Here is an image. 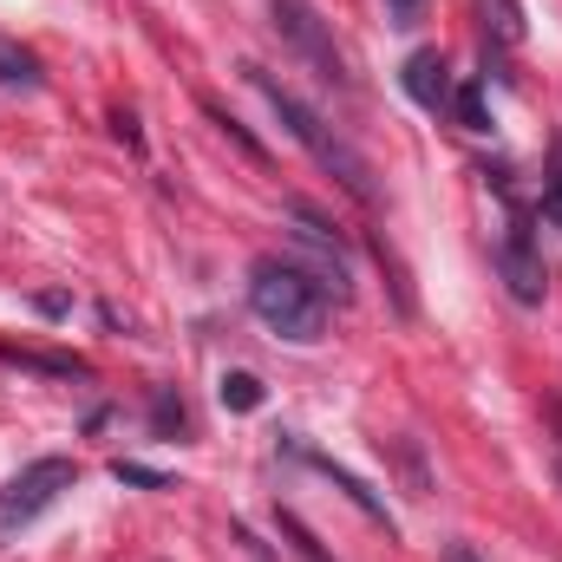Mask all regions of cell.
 I'll use <instances>...</instances> for the list:
<instances>
[{"instance_id": "cell-14", "label": "cell", "mask_w": 562, "mask_h": 562, "mask_svg": "<svg viewBox=\"0 0 562 562\" xmlns=\"http://www.w3.org/2000/svg\"><path fill=\"white\" fill-rule=\"evenodd\" d=\"M112 477H119V484H144V491H170V477H164V471L132 464V458H119V464H112Z\"/></svg>"}, {"instance_id": "cell-2", "label": "cell", "mask_w": 562, "mask_h": 562, "mask_svg": "<svg viewBox=\"0 0 562 562\" xmlns=\"http://www.w3.org/2000/svg\"><path fill=\"white\" fill-rule=\"evenodd\" d=\"M249 307H256V321L269 334L294 340V347H314L327 334V294L301 262H276V256L256 262L249 269Z\"/></svg>"}, {"instance_id": "cell-17", "label": "cell", "mask_w": 562, "mask_h": 562, "mask_svg": "<svg viewBox=\"0 0 562 562\" xmlns=\"http://www.w3.org/2000/svg\"><path fill=\"white\" fill-rule=\"evenodd\" d=\"M419 13H425V0H386V20L393 26H419Z\"/></svg>"}, {"instance_id": "cell-10", "label": "cell", "mask_w": 562, "mask_h": 562, "mask_svg": "<svg viewBox=\"0 0 562 562\" xmlns=\"http://www.w3.org/2000/svg\"><path fill=\"white\" fill-rule=\"evenodd\" d=\"M262 400H269V393H262L256 373H223V406H229V413H256Z\"/></svg>"}, {"instance_id": "cell-11", "label": "cell", "mask_w": 562, "mask_h": 562, "mask_svg": "<svg viewBox=\"0 0 562 562\" xmlns=\"http://www.w3.org/2000/svg\"><path fill=\"white\" fill-rule=\"evenodd\" d=\"M451 112H458V125H464V132H491V112H484V86H458V92H451Z\"/></svg>"}, {"instance_id": "cell-13", "label": "cell", "mask_w": 562, "mask_h": 562, "mask_svg": "<svg viewBox=\"0 0 562 562\" xmlns=\"http://www.w3.org/2000/svg\"><path fill=\"white\" fill-rule=\"evenodd\" d=\"M281 537L294 543V557H301V562H327V550L314 543V530H307V524H301L294 510H281Z\"/></svg>"}, {"instance_id": "cell-8", "label": "cell", "mask_w": 562, "mask_h": 562, "mask_svg": "<svg viewBox=\"0 0 562 562\" xmlns=\"http://www.w3.org/2000/svg\"><path fill=\"white\" fill-rule=\"evenodd\" d=\"M0 360H7V367H26V373H53V380H86V373H92V367L72 360V353H33V347H7V340H0Z\"/></svg>"}, {"instance_id": "cell-5", "label": "cell", "mask_w": 562, "mask_h": 562, "mask_svg": "<svg viewBox=\"0 0 562 562\" xmlns=\"http://www.w3.org/2000/svg\"><path fill=\"white\" fill-rule=\"evenodd\" d=\"M497 281L510 288V301H517V307H543V294H550L543 249H537V236H530V223H524V216L497 236Z\"/></svg>"}, {"instance_id": "cell-1", "label": "cell", "mask_w": 562, "mask_h": 562, "mask_svg": "<svg viewBox=\"0 0 562 562\" xmlns=\"http://www.w3.org/2000/svg\"><path fill=\"white\" fill-rule=\"evenodd\" d=\"M249 79H256V92H262V99L276 105V119L288 125V138L301 144V150H307V157H314V164H321V170H327L334 183H340V190H353L360 203H373V164H367V157H360L353 144L340 138V132H334V125H327V119H321L314 105H301V99H294V92H288V86L276 79V72L249 66Z\"/></svg>"}, {"instance_id": "cell-12", "label": "cell", "mask_w": 562, "mask_h": 562, "mask_svg": "<svg viewBox=\"0 0 562 562\" xmlns=\"http://www.w3.org/2000/svg\"><path fill=\"white\" fill-rule=\"evenodd\" d=\"M0 79L7 86H40V59L20 53V46H0Z\"/></svg>"}, {"instance_id": "cell-18", "label": "cell", "mask_w": 562, "mask_h": 562, "mask_svg": "<svg viewBox=\"0 0 562 562\" xmlns=\"http://www.w3.org/2000/svg\"><path fill=\"white\" fill-rule=\"evenodd\" d=\"M550 196H562V132H557V144H550V183H543Z\"/></svg>"}, {"instance_id": "cell-19", "label": "cell", "mask_w": 562, "mask_h": 562, "mask_svg": "<svg viewBox=\"0 0 562 562\" xmlns=\"http://www.w3.org/2000/svg\"><path fill=\"white\" fill-rule=\"evenodd\" d=\"M445 562H484V557H477V550H464V543H451V550H445Z\"/></svg>"}, {"instance_id": "cell-4", "label": "cell", "mask_w": 562, "mask_h": 562, "mask_svg": "<svg viewBox=\"0 0 562 562\" xmlns=\"http://www.w3.org/2000/svg\"><path fill=\"white\" fill-rule=\"evenodd\" d=\"M276 33L314 66V79L321 86H347V59H340V46H334V33H327V20L307 7V0H276Z\"/></svg>"}, {"instance_id": "cell-16", "label": "cell", "mask_w": 562, "mask_h": 562, "mask_svg": "<svg viewBox=\"0 0 562 562\" xmlns=\"http://www.w3.org/2000/svg\"><path fill=\"white\" fill-rule=\"evenodd\" d=\"M150 419H157V431H183V400L157 393V400H150Z\"/></svg>"}, {"instance_id": "cell-15", "label": "cell", "mask_w": 562, "mask_h": 562, "mask_svg": "<svg viewBox=\"0 0 562 562\" xmlns=\"http://www.w3.org/2000/svg\"><path fill=\"white\" fill-rule=\"evenodd\" d=\"M210 119H216V125H223V138H236V144H243V150H249V164H269V150H262V144L249 138V132H243V125H236V119H229V112H223V105H210Z\"/></svg>"}, {"instance_id": "cell-6", "label": "cell", "mask_w": 562, "mask_h": 562, "mask_svg": "<svg viewBox=\"0 0 562 562\" xmlns=\"http://www.w3.org/2000/svg\"><path fill=\"white\" fill-rule=\"evenodd\" d=\"M400 79H406V99H413V105H425V112H451V92H458V86H451L445 53L419 46V53L406 59V72H400Z\"/></svg>"}, {"instance_id": "cell-3", "label": "cell", "mask_w": 562, "mask_h": 562, "mask_svg": "<svg viewBox=\"0 0 562 562\" xmlns=\"http://www.w3.org/2000/svg\"><path fill=\"white\" fill-rule=\"evenodd\" d=\"M72 484H79V464H72V458H33V464L0 491V537H13V530H26L33 517H46Z\"/></svg>"}, {"instance_id": "cell-7", "label": "cell", "mask_w": 562, "mask_h": 562, "mask_svg": "<svg viewBox=\"0 0 562 562\" xmlns=\"http://www.w3.org/2000/svg\"><path fill=\"white\" fill-rule=\"evenodd\" d=\"M301 458H307L314 471H327V477H334V484H340V491H347V497H353V504H360L367 517H373V524H386V530H393V517H386V504H380V497H373V491H367V484H360V477L347 471V464H334V458H321V451H307V445H301Z\"/></svg>"}, {"instance_id": "cell-9", "label": "cell", "mask_w": 562, "mask_h": 562, "mask_svg": "<svg viewBox=\"0 0 562 562\" xmlns=\"http://www.w3.org/2000/svg\"><path fill=\"white\" fill-rule=\"evenodd\" d=\"M484 33H491L497 46H517V40H524V13H517V0H484Z\"/></svg>"}, {"instance_id": "cell-20", "label": "cell", "mask_w": 562, "mask_h": 562, "mask_svg": "<svg viewBox=\"0 0 562 562\" xmlns=\"http://www.w3.org/2000/svg\"><path fill=\"white\" fill-rule=\"evenodd\" d=\"M557 471H562V464H557Z\"/></svg>"}]
</instances>
